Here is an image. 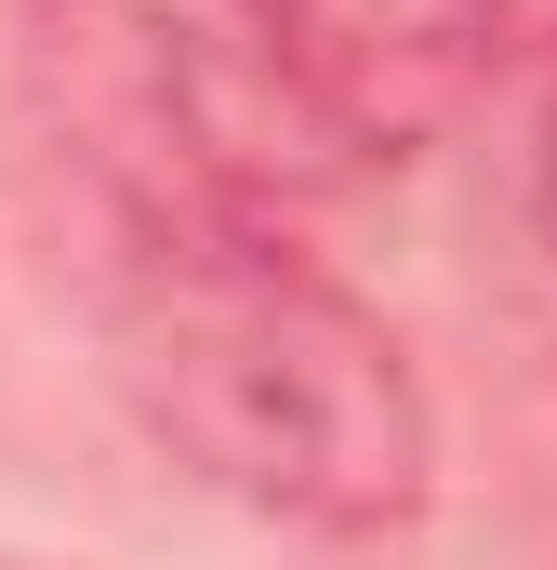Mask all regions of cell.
<instances>
[{"label": "cell", "mask_w": 557, "mask_h": 570, "mask_svg": "<svg viewBox=\"0 0 557 570\" xmlns=\"http://www.w3.org/2000/svg\"><path fill=\"white\" fill-rule=\"evenodd\" d=\"M545 239H557V120H545Z\"/></svg>", "instance_id": "cell-3"}, {"label": "cell", "mask_w": 557, "mask_h": 570, "mask_svg": "<svg viewBox=\"0 0 557 570\" xmlns=\"http://www.w3.org/2000/svg\"><path fill=\"white\" fill-rule=\"evenodd\" d=\"M505 27L518 0H240V40L266 67L278 120L345 159L438 146L505 67Z\"/></svg>", "instance_id": "cell-2"}, {"label": "cell", "mask_w": 557, "mask_h": 570, "mask_svg": "<svg viewBox=\"0 0 557 570\" xmlns=\"http://www.w3.org/2000/svg\"><path fill=\"white\" fill-rule=\"evenodd\" d=\"M107 372L146 438L319 544H385L438 491V399L385 305L292 253L253 186H134L107 253Z\"/></svg>", "instance_id": "cell-1"}]
</instances>
